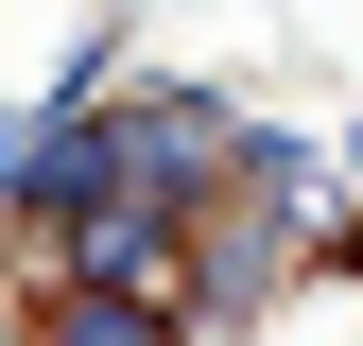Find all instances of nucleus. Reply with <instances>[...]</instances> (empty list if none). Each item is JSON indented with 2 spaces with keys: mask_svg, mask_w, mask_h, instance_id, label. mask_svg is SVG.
Masks as SVG:
<instances>
[{
  "mask_svg": "<svg viewBox=\"0 0 363 346\" xmlns=\"http://www.w3.org/2000/svg\"><path fill=\"white\" fill-rule=\"evenodd\" d=\"M121 191L173 208V225H208V208H242V156H259V104L242 86H191V69H156V86H121Z\"/></svg>",
  "mask_w": 363,
  "mask_h": 346,
  "instance_id": "nucleus-1",
  "label": "nucleus"
},
{
  "mask_svg": "<svg viewBox=\"0 0 363 346\" xmlns=\"http://www.w3.org/2000/svg\"><path fill=\"white\" fill-rule=\"evenodd\" d=\"M346 225H363V121H346Z\"/></svg>",
  "mask_w": 363,
  "mask_h": 346,
  "instance_id": "nucleus-6",
  "label": "nucleus"
},
{
  "mask_svg": "<svg viewBox=\"0 0 363 346\" xmlns=\"http://www.w3.org/2000/svg\"><path fill=\"white\" fill-rule=\"evenodd\" d=\"M18 346H35V329H18Z\"/></svg>",
  "mask_w": 363,
  "mask_h": 346,
  "instance_id": "nucleus-8",
  "label": "nucleus"
},
{
  "mask_svg": "<svg viewBox=\"0 0 363 346\" xmlns=\"http://www.w3.org/2000/svg\"><path fill=\"white\" fill-rule=\"evenodd\" d=\"M329 277H363V225H346V242H329Z\"/></svg>",
  "mask_w": 363,
  "mask_h": 346,
  "instance_id": "nucleus-7",
  "label": "nucleus"
},
{
  "mask_svg": "<svg viewBox=\"0 0 363 346\" xmlns=\"http://www.w3.org/2000/svg\"><path fill=\"white\" fill-rule=\"evenodd\" d=\"M35 346H191V312H121V294H52Z\"/></svg>",
  "mask_w": 363,
  "mask_h": 346,
  "instance_id": "nucleus-5",
  "label": "nucleus"
},
{
  "mask_svg": "<svg viewBox=\"0 0 363 346\" xmlns=\"http://www.w3.org/2000/svg\"><path fill=\"white\" fill-rule=\"evenodd\" d=\"M86 208H121V121L35 86V104H18V139H0V225H18V260H35V242H69Z\"/></svg>",
  "mask_w": 363,
  "mask_h": 346,
  "instance_id": "nucleus-2",
  "label": "nucleus"
},
{
  "mask_svg": "<svg viewBox=\"0 0 363 346\" xmlns=\"http://www.w3.org/2000/svg\"><path fill=\"white\" fill-rule=\"evenodd\" d=\"M294 277H329V242H311L294 208H259V191L208 208V242H191V346H208V329H259Z\"/></svg>",
  "mask_w": 363,
  "mask_h": 346,
  "instance_id": "nucleus-4",
  "label": "nucleus"
},
{
  "mask_svg": "<svg viewBox=\"0 0 363 346\" xmlns=\"http://www.w3.org/2000/svg\"><path fill=\"white\" fill-rule=\"evenodd\" d=\"M191 242H208V225H173V208L121 191V208H86L69 242H35L18 277H35V294H121V312H191Z\"/></svg>",
  "mask_w": 363,
  "mask_h": 346,
  "instance_id": "nucleus-3",
  "label": "nucleus"
}]
</instances>
